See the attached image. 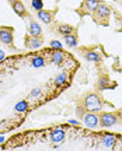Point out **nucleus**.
Instances as JSON below:
<instances>
[{
    "label": "nucleus",
    "mask_w": 122,
    "mask_h": 151,
    "mask_svg": "<svg viewBox=\"0 0 122 151\" xmlns=\"http://www.w3.org/2000/svg\"><path fill=\"white\" fill-rule=\"evenodd\" d=\"M27 46L30 49H38L42 46V39L39 37H28L27 38Z\"/></svg>",
    "instance_id": "1a4fd4ad"
},
{
    "label": "nucleus",
    "mask_w": 122,
    "mask_h": 151,
    "mask_svg": "<svg viewBox=\"0 0 122 151\" xmlns=\"http://www.w3.org/2000/svg\"><path fill=\"white\" fill-rule=\"evenodd\" d=\"M108 87H110V80H108L107 77L100 78V81H98V88H100V90H104V88H108Z\"/></svg>",
    "instance_id": "412c9836"
},
{
    "label": "nucleus",
    "mask_w": 122,
    "mask_h": 151,
    "mask_svg": "<svg viewBox=\"0 0 122 151\" xmlns=\"http://www.w3.org/2000/svg\"><path fill=\"white\" fill-rule=\"evenodd\" d=\"M86 59L90 60V62H94V63H97V62H100L101 60V56L98 52H96V50H89V52H86L84 53Z\"/></svg>",
    "instance_id": "ddd939ff"
},
{
    "label": "nucleus",
    "mask_w": 122,
    "mask_h": 151,
    "mask_svg": "<svg viewBox=\"0 0 122 151\" xmlns=\"http://www.w3.org/2000/svg\"><path fill=\"white\" fill-rule=\"evenodd\" d=\"M94 13H96V18H97V20H104V18H107V17L110 16L111 10H110V7H108L107 4H104V3H100Z\"/></svg>",
    "instance_id": "39448f33"
},
{
    "label": "nucleus",
    "mask_w": 122,
    "mask_h": 151,
    "mask_svg": "<svg viewBox=\"0 0 122 151\" xmlns=\"http://www.w3.org/2000/svg\"><path fill=\"white\" fill-rule=\"evenodd\" d=\"M100 4V1L98 0H84V3H83V9L87 11H90V13H94L96 9L98 7Z\"/></svg>",
    "instance_id": "9b49d317"
},
{
    "label": "nucleus",
    "mask_w": 122,
    "mask_h": 151,
    "mask_svg": "<svg viewBox=\"0 0 122 151\" xmlns=\"http://www.w3.org/2000/svg\"><path fill=\"white\" fill-rule=\"evenodd\" d=\"M84 108L87 112H101V109H102V101H101V98L97 95L96 92H90V94H87L84 98Z\"/></svg>",
    "instance_id": "f257e3e1"
},
{
    "label": "nucleus",
    "mask_w": 122,
    "mask_h": 151,
    "mask_svg": "<svg viewBox=\"0 0 122 151\" xmlns=\"http://www.w3.org/2000/svg\"><path fill=\"white\" fill-rule=\"evenodd\" d=\"M3 141H4V137H3V136H0V144H1Z\"/></svg>",
    "instance_id": "bb28decb"
},
{
    "label": "nucleus",
    "mask_w": 122,
    "mask_h": 151,
    "mask_svg": "<svg viewBox=\"0 0 122 151\" xmlns=\"http://www.w3.org/2000/svg\"><path fill=\"white\" fill-rule=\"evenodd\" d=\"M28 34H30V37H39L42 34V28L37 21H30V24H28Z\"/></svg>",
    "instance_id": "0eeeda50"
},
{
    "label": "nucleus",
    "mask_w": 122,
    "mask_h": 151,
    "mask_svg": "<svg viewBox=\"0 0 122 151\" xmlns=\"http://www.w3.org/2000/svg\"><path fill=\"white\" fill-rule=\"evenodd\" d=\"M31 6H32V9L37 10V11L44 10V1L42 0H31Z\"/></svg>",
    "instance_id": "aec40b11"
},
{
    "label": "nucleus",
    "mask_w": 122,
    "mask_h": 151,
    "mask_svg": "<svg viewBox=\"0 0 122 151\" xmlns=\"http://www.w3.org/2000/svg\"><path fill=\"white\" fill-rule=\"evenodd\" d=\"M101 143H102V146H104V147L110 148V147H112L114 144H115V136L104 134V136H102V140H101Z\"/></svg>",
    "instance_id": "f8f14e48"
},
{
    "label": "nucleus",
    "mask_w": 122,
    "mask_h": 151,
    "mask_svg": "<svg viewBox=\"0 0 122 151\" xmlns=\"http://www.w3.org/2000/svg\"><path fill=\"white\" fill-rule=\"evenodd\" d=\"M117 116H118V120H122V109H119L117 112Z\"/></svg>",
    "instance_id": "393cba45"
},
{
    "label": "nucleus",
    "mask_w": 122,
    "mask_h": 151,
    "mask_svg": "<svg viewBox=\"0 0 122 151\" xmlns=\"http://www.w3.org/2000/svg\"><path fill=\"white\" fill-rule=\"evenodd\" d=\"M31 65H32V67H35V69L42 67V66L45 65V59H44V56H39V55L34 56L32 60H31Z\"/></svg>",
    "instance_id": "4468645a"
},
{
    "label": "nucleus",
    "mask_w": 122,
    "mask_h": 151,
    "mask_svg": "<svg viewBox=\"0 0 122 151\" xmlns=\"http://www.w3.org/2000/svg\"><path fill=\"white\" fill-rule=\"evenodd\" d=\"M58 31L63 37H66V35H69V34H73V27L72 25H68V24H62V25H59L58 27Z\"/></svg>",
    "instance_id": "f3484780"
},
{
    "label": "nucleus",
    "mask_w": 122,
    "mask_h": 151,
    "mask_svg": "<svg viewBox=\"0 0 122 151\" xmlns=\"http://www.w3.org/2000/svg\"><path fill=\"white\" fill-rule=\"evenodd\" d=\"M51 48H53V49H62V48H63V45L59 42V41H56V39H55V41H51Z\"/></svg>",
    "instance_id": "4be33fe9"
},
{
    "label": "nucleus",
    "mask_w": 122,
    "mask_h": 151,
    "mask_svg": "<svg viewBox=\"0 0 122 151\" xmlns=\"http://www.w3.org/2000/svg\"><path fill=\"white\" fill-rule=\"evenodd\" d=\"M115 1H118V0H115Z\"/></svg>",
    "instance_id": "c85d7f7f"
},
{
    "label": "nucleus",
    "mask_w": 122,
    "mask_h": 151,
    "mask_svg": "<svg viewBox=\"0 0 122 151\" xmlns=\"http://www.w3.org/2000/svg\"><path fill=\"white\" fill-rule=\"evenodd\" d=\"M51 140L52 143H62L65 140V130L62 127H55L51 132Z\"/></svg>",
    "instance_id": "423d86ee"
},
{
    "label": "nucleus",
    "mask_w": 122,
    "mask_h": 151,
    "mask_svg": "<svg viewBox=\"0 0 122 151\" xmlns=\"http://www.w3.org/2000/svg\"><path fill=\"white\" fill-rule=\"evenodd\" d=\"M81 120L86 124V127H89V129H96L100 124V116H97L96 113L93 112H86L81 116Z\"/></svg>",
    "instance_id": "f03ea898"
},
{
    "label": "nucleus",
    "mask_w": 122,
    "mask_h": 151,
    "mask_svg": "<svg viewBox=\"0 0 122 151\" xmlns=\"http://www.w3.org/2000/svg\"><path fill=\"white\" fill-rule=\"evenodd\" d=\"M39 95H41V90H39V88H34V90L31 91V97L38 98Z\"/></svg>",
    "instance_id": "5701e85b"
},
{
    "label": "nucleus",
    "mask_w": 122,
    "mask_h": 151,
    "mask_svg": "<svg viewBox=\"0 0 122 151\" xmlns=\"http://www.w3.org/2000/svg\"><path fill=\"white\" fill-rule=\"evenodd\" d=\"M65 58H66V55H65V52L62 49H58V50H55V52L51 53V62L55 63V65H60L65 60Z\"/></svg>",
    "instance_id": "6e6552de"
},
{
    "label": "nucleus",
    "mask_w": 122,
    "mask_h": 151,
    "mask_svg": "<svg viewBox=\"0 0 122 151\" xmlns=\"http://www.w3.org/2000/svg\"><path fill=\"white\" fill-rule=\"evenodd\" d=\"M52 17H53V13H52V11H46V10L38 11V18H39V20H41L42 22H45V24L52 22Z\"/></svg>",
    "instance_id": "9d476101"
},
{
    "label": "nucleus",
    "mask_w": 122,
    "mask_h": 151,
    "mask_svg": "<svg viewBox=\"0 0 122 151\" xmlns=\"http://www.w3.org/2000/svg\"><path fill=\"white\" fill-rule=\"evenodd\" d=\"M69 123H70V124H73V126H77V124H79V120H76V119H70Z\"/></svg>",
    "instance_id": "b1692460"
},
{
    "label": "nucleus",
    "mask_w": 122,
    "mask_h": 151,
    "mask_svg": "<svg viewBox=\"0 0 122 151\" xmlns=\"http://www.w3.org/2000/svg\"><path fill=\"white\" fill-rule=\"evenodd\" d=\"M13 9L16 11V14H18V16H25V6L23 4L21 1L14 3V4H13Z\"/></svg>",
    "instance_id": "a211bd4d"
},
{
    "label": "nucleus",
    "mask_w": 122,
    "mask_h": 151,
    "mask_svg": "<svg viewBox=\"0 0 122 151\" xmlns=\"http://www.w3.org/2000/svg\"><path fill=\"white\" fill-rule=\"evenodd\" d=\"M65 42L68 43V46H70V48H76L77 46V37L74 34H69V35L65 37Z\"/></svg>",
    "instance_id": "2eb2a0df"
},
{
    "label": "nucleus",
    "mask_w": 122,
    "mask_h": 151,
    "mask_svg": "<svg viewBox=\"0 0 122 151\" xmlns=\"http://www.w3.org/2000/svg\"><path fill=\"white\" fill-rule=\"evenodd\" d=\"M28 108H30V105H28V102H27V101H20V102H17L16 106H14L16 112H18V113L27 112V111H28Z\"/></svg>",
    "instance_id": "dca6fc26"
},
{
    "label": "nucleus",
    "mask_w": 122,
    "mask_h": 151,
    "mask_svg": "<svg viewBox=\"0 0 122 151\" xmlns=\"http://www.w3.org/2000/svg\"><path fill=\"white\" fill-rule=\"evenodd\" d=\"M11 4H14V3H17V1H20V0H10Z\"/></svg>",
    "instance_id": "cd10ccee"
},
{
    "label": "nucleus",
    "mask_w": 122,
    "mask_h": 151,
    "mask_svg": "<svg viewBox=\"0 0 122 151\" xmlns=\"http://www.w3.org/2000/svg\"><path fill=\"white\" fill-rule=\"evenodd\" d=\"M3 59H4V52L0 50V60H3Z\"/></svg>",
    "instance_id": "a878e982"
},
{
    "label": "nucleus",
    "mask_w": 122,
    "mask_h": 151,
    "mask_svg": "<svg viewBox=\"0 0 122 151\" xmlns=\"http://www.w3.org/2000/svg\"><path fill=\"white\" fill-rule=\"evenodd\" d=\"M66 83H68V74L60 73L59 76H56V78H55V86L62 87V86H65Z\"/></svg>",
    "instance_id": "6ab92c4d"
},
{
    "label": "nucleus",
    "mask_w": 122,
    "mask_h": 151,
    "mask_svg": "<svg viewBox=\"0 0 122 151\" xmlns=\"http://www.w3.org/2000/svg\"><path fill=\"white\" fill-rule=\"evenodd\" d=\"M100 123L102 127H111L114 124L118 123V116L117 113L112 112H102L100 116Z\"/></svg>",
    "instance_id": "7ed1b4c3"
},
{
    "label": "nucleus",
    "mask_w": 122,
    "mask_h": 151,
    "mask_svg": "<svg viewBox=\"0 0 122 151\" xmlns=\"http://www.w3.org/2000/svg\"><path fill=\"white\" fill-rule=\"evenodd\" d=\"M0 41L6 45H10L13 42V29L7 27L0 28Z\"/></svg>",
    "instance_id": "20e7f679"
}]
</instances>
